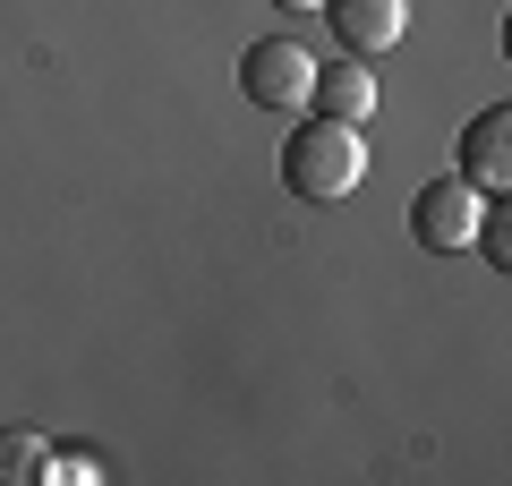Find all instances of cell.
Returning a JSON list of instances; mask_svg holds the SVG:
<instances>
[{
  "label": "cell",
  "instance_id": "cell-2",
  "mask_svg": "<svg viewBox=\"0 0 512 486\" xmlns=\"http://www.w3.org/2000/svg\"><path fill=\"white\" fill-rule=\"evenodd\" d=\"M308 77H316V60L299 52L291 35H265V43L239 52V94H248L256 111H299L308 103Z\"/></svg>",
  "mask_w": 512,
  "mask_h": 486
},
{
  "label": "cell",
  "instance_id": "cell-1",
  "mask_svg": "<svg viewBox=\"0 0 512 486\" xmlns=\"http://www.w3.org/2000/svg\"><path fill=\"white\" fill-rule=\"evenodd\" d=\"M367 180V137H359V120H299L291 128V145H282V188L291 197H316V205H333V197H350V188Z\"/></svg>",
  "mask_w": 512,
  "mask_h": 486
},
{
  "label": "cell",
  "instance_id": "cell-8",
  "mask_svg": "<svg viewBox=\"0 0 512 486\" xmlns=\"http://www.w3.org/2000/svg\"><path fill=\"white\" fill-rule=\"evenodd\" d=\"M274 9H308V0H274Z\"/></svg>",
  "mask_w": 512,
  "mask_h": 486
},
{
  "label": "cell",
  "instance_id": "cell-3",
  "mask_svg": "<svg viewBox=\"0 0 512 486\" xmlns=\"http://www.w3.org/2000/svg\"><path fill=\"white\" fill-rule=\"evenodd\" d=\"M478 214H487V205H478L470 180H427L419 197H410V239H419V248H470Z\"/></svg>",
  "mask_w": 512,
  "mask_h": 486
},
{
  "label": "cell",
  "instance_id": "cell-4",
  "mask_svg": "<svg viewBox=\"0 0 512 486\" xmlns=\"http://www.w3.org/2000/svg\"><path fill=\"white\" fill-rule=\"evenodd\" d=\"M325 18H333V35H342V52L367 60V52H393V43H402L410 0H325Z\"/></svg>",
  "mask_w": 512,
  "mask_h": 486
},
{
  "label": "cell",
  "instance_id": "cell-6",
  "mask_svg": "<svg viewBox=\"0 0 512 486\" xmlns=\"http://www.w3.org/2000/svg\"><path fill=\"white\" fill-rule=\"evenodd\" d=\"M308 103L325 111V120H359L367 128V111H376V77H367V60H333V69H316L308 77Z\"/></svg>",
  "mask_w": 512,
  "mask_h": 486
},
{
  "label": "cell",
  "instance_id": "cell-7",
  "mask_svg": "<svg viewBox=\"0 0 512 486\" xmlns=\"http://www.w3.org/2000/svg\"><path fill=\"white\" fill-rule=\"evenodd\" d=\"M43 461H52V452H43L35 427H0V486H35Z\"/></svg>",
  "mask_w": 512,
  "mask_h": 486
},
{
  "label": "cell",
  "instance_id": "cell-5",
  "mask_svg": "<svg viewBox=\"0 0 512 486\" xmlns=\"http://www.w3.org/2000/svg\"><path fill=\"white\" fill-rule=\"evenodd\" d=\"M504 171H512V103H487L461 128V180L487 197V188H504Z\"/></svg>",
  "mask_w": 512,
  "mask_h": 486
}]
</instances>
